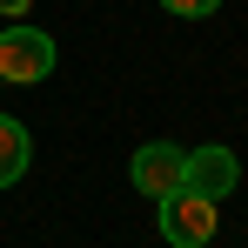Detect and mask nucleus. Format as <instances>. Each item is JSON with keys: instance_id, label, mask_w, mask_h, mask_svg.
I'll list each match as a JSON object with an SVG mask.
<instances>
[{"instance_id": "nucleus-1", "label": "nucleus", "mask_w": 248, "mask_h": 248, "mask_svg": "<svg viewBox=\"0 0 248 248\" xmlns=\"http://www.w3.org/2000/svg\"><path fill=\"white\" fill-rule=\"evenodd\" d=\"M54 74V41L41 27H0V87H34Z\"/></svg>"}, {"instance_id": "nucleus-2", "label": "nucleus", "mask_w": 248, "mask_h": 248, "mask_svg": "<svg viewBox=\"0 0 248 248\" xmlns=\"http://www.w3.org/2000/svg\"><path fill=\"white\" fill-rule=\"evenodd\" d=\"M161 208V235L174 248H208L215 235H221V215H215V202H202V195H168V202H155Z\"/></svg>"}, {"instance_id": "nucleus-6", "label": "nucleus", "mask_w": 248, "mask_h": 248, "mask_svg": "<svg viewBox=\"0 0 248 248\" xmlns=\"http://www.w3.org/2000/svg\"><path fill=\"white\" fill-rule=\"evenodd\" d=\"M168 14H181V20H202V14H215L221 0H161Z\"/></svg>"}, {"instance_id": "nucleus-4", "label": "nucleus", "mask_w": 248, "mask_h": 248, "mask_svg": "<svg viewBox=\"0 0 248 248\" xmlns=\"http://www.w3.org/2000/svg\"><path fill=\"white\" fill-rule=\"evenodd\" d=\"M235 181H242L235 148H195V155L181 161V188H188V195H202V202H221Z\"/></svg>"}, {"instance_id": "nucleus-3", "label": "nucleus", "mask_w": 248, "mask_h": 248, "mask_svg": "<svg viewBox=\"0 0 248 248\" xmlns=\"http://www.w3.org/2000/svg\"><path fill=\"white\" fill-rule=\"evenodd\" d=\"M181 161H188V148H174V141H148V148H134L127 181H134L148 202H168V195H181Z\"/></svg>"}, {"instance_id": "nucleus-5", "label": "nucleus", "mask_w": 248, "mask_h": 248, "mask_svg": "<svg viewBox=\"0 0 248 248\" xmlns=\"http://www.w3.org/2000/svg\"><path fill=\"white\" fill-rule=\"evenodd\" d=\"M27 161H34V134H27V121L0 114V188H14V181L27 174Z\"/></svg>"}]
</instances>
